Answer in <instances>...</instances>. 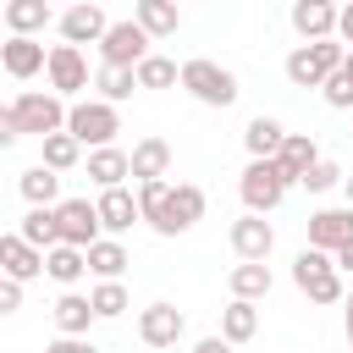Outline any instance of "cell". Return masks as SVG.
Masks as SVG:
<instances>
[{
	"mask_svg": "<svg viewBox=\"0 0 353 353\" xmlns=\"http://www.w3.org/2000/svg\"><path fill=\"white\" fill-rule=\"evenodd\" d=\"M66 132L77 143H88V149H110L116 132H121V110L105 105V99H77L72 116H66Z\"/></svg>",
	"mask_w": 353,
	"mask_h": 353,
	"instance_id": "6",
	"label": "cell"
},
{
	"mask_svg": "<svg viewBox=\"0 0 353 353\" xmlns=\"http://www.w3.org/2000/svg\"><path fill=\"white\" fill-rule=\"evenodd\" d=\"M336 17H342V6H331V0H298V6H292V33H298L303 44L336 39Z\"/></svg>",
	"mask_w": 353,
	"mask_h": 353,
	"instance_id": "15",
	"label": "cell"
},
{
	"mask_svg": "<svg viewBox=\"0 0 353 353\" xmlns=\"http://www.w3.org/2000/svg\"><path fill=\"white\" fill-rule=\"evenodd\" d=\"M17 188H22L28 210H55V204H61V176H55L50 165H28V171L17 176Z\"/></svg>",
	"mask_w": 353,
	"mask_h": 353,
	"instance_id": "25",
	"label": "cell"
},
{
	"mask_svg": "<svg viewBox=\"0 0 353 353\" xmlns=\"http://www.w3.org/2000/svg\"><path fill=\"white\" fill-rule=\"evenodd\" d=\"M83 165H88V182H94L99 193L127 188V176H132V154H127V149H116V143H110V149H88V160H83Z\"/></svg>",
	"mask_w": 353,
	"mask_h": 353,
	"instance_id": "18",
	"label": "cell"
},
{
	"mask_svg": "<svg viewBox=\"0 0 353 353\" xmlns=\"http://www.w3.org/2000/svg\"><path fill=\"white\" fill-rule=\"evenodd\" d=\"M287 176H281V165L276 160H248L243 165V176H237V193H243V204H248V215H270L281 199H287Z\"/></svg>",
	"mask_w": 353,
	"mask_h": 353,
	"instance_id": "7",
	"label": "cell"
},
{
	"mask_svg": "<svg viewBox=\"0 0 353 353\" xmlns=\"http://www.w3.org/2000/svg\"><path fill=\"white\" fill-rule=\"evenodd\" d=\"M193 353H232V342L215 331V336H199V342H193Z\"/></svg>",
	"mask_w": 353,
	"mask_h": 353,
	"instance_id": "40",
	"label": "cell"
},
{
	"mask_svg": "<svg viewBox=\"0 0 353 353\" xmlns=\"http://www.w3.org/2000/svg\"><path fill=\"white\" fill-rule=\"evenodd\" d=\"M276 165H281V176H287V182H303V176L320 165V143H314L309 132H287V143H281Z\"/></svg>",
	"mask_w": 353,
	"mask_h": 353,
	"instance_id": "20",
	"label": "cell"
},
{
	"mask_svg": "<svg viewBox=\"0 0 353 353\" xmlns=\"http://www.w3.org/2000/svg\"><path fill=\"white\" fill-rule=\"evenodd\" d=\"M17 237H22V243H33L39 254L61 248V221H55V210H28V215H22V226H17Z\"/></svg>",
	"mask_w": 353,
	"mask_h": 353,
	"instance_id": "28",
	"label": "cell"
},
{
	"mask_svg": "<svg viewBox=\"0 0 353 353\" xmlns=\"http://www.w3.org/2000/svg\"><path fill=\"white\" fill-rule=\"evenodd\" d=\"M94 88H99L105 105H121V99H132L138 72H127V66H99V72H94Z\"/></svg>",
	"mask_w": 353,
	"mask_h": 353,
	"instance_id": "33",
	"label": "cell"
},
{
	"mask_svg": "<svg viewBox=\"0 0 353 353\" xmlns=\"http://www.w3.org/2000/svg\"><path fill=\"white\" fill-rule=\"evenodd\" d=\"M61 44H105V33H110V17H105V6H94V0H77V6H66L61 11Z\"/></svg>",
	"mask_w": 353,
	"mask_h": 353,
	"instance_id": "11",
	"label": "cell"
},
{
	"mask_svg": "<svg viewBox=\"0 0 353 353\" xmlns=\"http://www.w3.org/2000/svg\"><path fill=\"white\" fill-rule=\"evenodd\" d=\"M0 66H6V77L28 83V77L50 72V50H44L39 39H6V44H0Z\"/></svg>",
	"mask_w": 353,
	"mask_h": 353,
	"instance_id": "16",
	"label": "cell"
},
{
	"mask_svg": "<svg viewBox=\"0 0 353 353\" xmlns=\"http://www.w3.org/2000/svg\"><path fill=\"white\" fill-rule=\"evenodd\" d=\"M77 160H83V143H77L72 132H55V138H44V143H39V165H50L55 176H61V171H72Z\"/></svg>",
	"mask_w": 353,
	"mask_h": 353,
	"instance_id": "32",
	"label": "cell"
},
{
	"mask_svg": "<svg viewBox=\"0 0 353 353\" xmlns=\"http://www.w3.org/2000/svg\"><path fill=\"white\" fill-rule=\"evenodd\" d=\"M331 259H336V270H342V276H353V243H347V248H336Z\"/></svg>",
	"mask_w": 353,
	"mask_h": 353,
	"instance_id": "42",
	"label": "cell"
},
{
	"mask_svg": "<svg viewBox=\"0 0 353 353\" xmlns=\"http://www.w3.org/2000/svg\"><path fill=\"white\" fill-rule=\"evenodd\" d=\"M171 83H182V66L171 55H149L138 66V88H171Z\"/></svg>",
	"mask_w": 353,
	"mask_h": 353,
	"instance_id": "35",
	"label": "cell"
},
{
	"mask_svg": "<svg viewBox=\"0 0 353 353\" xmlns=\"http://www.w3.org/2000/svg\"><path fill=\"white\" fill-rule=\"evenodd\" d=\"M44 77H50V94H61V99H66V94H83V88L94 83L77 44H50V72H44Z\"/></svg>",
	"mask_w": 353,
	"mask_h": 353,
	"instance_id": "14",
	"label": "cell"
},
{
	"mask_svg": "<svg viewBox=\"0 0 353 353\" xmlns=\"http://www.w3.org/2000/svg\"><path fill=\"white\" fill-rule=\"evenodd\" d=\"M320 99H325L331 110H353V83H347V77L336 72V77H331V83L320 88Z\"/></svg>",
	"mask_w": 353,
	"mask_h": 353,
	"instance_id": "37",
	"label": "cell"
},
{
	"mask_svg": "<svg viewBox=\"0 0 353 353\" xmlns=\"http://www.w3.org/2000/svg\"><path fill=\"white\" fill-rule=\"evenodd\" d=\"M22 309V281H0V314H17Z\"/></svg>",
	"mask_w": 353,
	"mask_h": 353,
	"instance_id": "39",
	"label": "cell"
},
{
	"mask_svg": "<svg viewBox=\"0 0 353 353\" xmlns=\"http://www.w3.org/2000/svg\"><path fill=\"white\" fill-rule=\"evenodd\" d=\"M342 309H347V342H353V292H347V303H342Z\"/></svg>",
	"mask_w": 353,
	"mask_h": 353,
	"instance_id": "43",
	"label": "cell"
},
{
	"mask_svg": "<svg viewBox=\"0 0 353 353\" xmlns=\"http://www.w3.org/2000/svg\"><path fill=\"white\" fill-rule=\"evenodd\" d=\"M154 39L127 17V22H110V33H105V44H99V66H127V72H138L154 50H149Z\"/></svg>",
	"mask_w": 353,
	"mask_h": 353,
	"instance_id": "8",
	"label": "cell"
},
{
	"mask_svg": "<svg viewBox=\"0 0 353 353\" xmlns=\"http://www.w3.org/2000/svg\"><path fill=\"white\" fill-rule=\"evenodd\" d=\"M342 77H347V83H353V50H347V61H342Z\"/></svg>",
	"mask_w": 353,
	"mask_h": 353,
	"instance_id": "44",
	"label": "cell"
},
{
	"mask_svg": "<svg viewBox=\"0 0 353 353\" xmlns=\"http://www.w3.org/2000/svg\"><path fill=\"white\" fill-rule=\"evenodd\" d=\"M254 331H259V309L243 303V298H232V303L221 309V336L237 347V342H254Z\"/></svg>",
	"mask_w": 353,
	"mask_h": 353,
	"instance_id": "31",
	"label": "cell"
},
{
	"mask_svg": "<svg viewBox=\"0 0 353 353\" xmlns=\"http://www.w3.org/2000/svg\"><path fill=\"white\" fill-rule=\"evenodd\" d=\"M44 276H50V281H61V287L72 292V287H77V281L88 276V254H83V248H66V243H61V248H50V254H44Z\"/></svg>",
	"mask_w": 353,
	"mask_h": 353,
	"instance_id": "27",
	"label": "cell"
},
{
	"mask_svg": "<svg viewBox=\"0 0 353 353\" xmlns=\"http://www.w3.org/2000/svg\"><path fill=\"white\" fill-rule=\"evenodd\" d=\"M303 232H309V248H320V254L347 248V243H353V204H325V210H314V215L303 221Z\"/></svg>",
	"mask_w": 353,
	"mask_h": 353,
	"instance_id": "10",
	"label": "cell"
},
{
	"mask_svg": "<svg viewBox=\"0 0 353 353\" xmlns=\"http://www.w3.org/2000/svg\"><path fill=\"white\" fill-rule=\"evenodd\" d=\"M66 116H72V105L61 99V94H44V88H28V94H17L11 105H0V143L11 149L17 138H55V132H66Z\"/></svg>",
	"mask_w": 353,
	"mask_h": 353,
	"instance_id": "2",
	"label": "cell"
},
{
	"mask_svg": "<svg viewBox=\"0 0 353 353\" xmlns=\"http://www.w3.org/2000/svg\"><path fill=\"white\" fill-rule=\"evenodd\" d=\"M270 265H232V298H243V303H259V298H270Z\"/></svg>",
	"mask_w": 353,
	"mask_h": 353,
	"instance_id": "30",
	"label": "cell"
},
{
	"mask_svg": "<svg viewBox=\"0 0 353 353\" xmlns=\"http://www.w3.org/2000/svg\"><path fill=\"white\" fill-rule=\"evenodd\" d=\"M171 171V143L165 138H138L132 143V176L138 182H165Z\"/></svg>",
	"mask_w": 353,
	"mask_h": 353,
	"instance_id": "24",
	"label": "cell"
},
{
	"mask_svg": "<svg viewBox=\"0 0 353 353\" xmlns=\"http://www.w3.org/2000/svg\"><path fill=\"white\" fill-rule=\"evenodd\" d=\"M336 39L353 50V0H347V6H342V17H336Z\"/></svg>",
	"mask_w": 353,
	"mask_h": 353,
	"instance_id": "41",
	"label": "cell"
},
{
	"mask_svg": "<svg viewBox=\"0 0 353 353\" xmlns=\"http://www.w3.org/2000/svg\"><path fill=\"white\" fill-rule=\"evenodd\" d=\"M342 182H347V171H342L336 160H320V165H314L298 188H309V193H331V188H342Z\"/></svg>",
	"mask_w": 353,
	"mask_h": 353,
	"instance_id": "36",
	"label": "cell"
},
{
	"mask_svg": "<svg viewBox=\"0 0 353 353\" xmlns=\"http://www.w3.org/2000/svg\"><path fill=\"white\" fill-rule=\"evenodd\" d=\"M138 336H143V347H176L188 336V314L176 303H143L138 309Z\"/></svg>",
	"mask_w": 353,
	"mask_h": 353,
	"instance_id": "12",
	"label": "cell"
},
{
	"mask_svg": "<svg viewBox=\"0 0 353 353\" xmlns=\"http://www.w3.org/2000/svg\"><path fill=\"white\" fill-rule=\"evenodd\" d=\"M281 143H287V127H281L276 116H254V121L243 127V149H248V160H276Z\"/></svg>",
	"mask_w": 353,
	"mask_h": 353,
	"instance_id": "23",
	"label": "cell"
},
{
	"mask_svg": "<svg viewBox=\"0 0 353 353\" xmlns=\"http://www.w3.org/2000/svg\"><path fill=\"white\" fill-rule=\"evenodd\" d=\"M132 22H138L149 39H171V33L182 28V11H176L171 0H138V6H132Z\"/></svg>",
	"mask_w": 353,
	"mask_h": 353,
	"instance_id": "26",
	"label": "cell"
},
{
	"mask_svg": "<svg viewBox=\"0 0 353 353\" xmlns=\"http://www.w3.org/2000/svg\"><path fill=\"white\" fill-rule=\"evenodd\" d=\"M94 204H99V226H105L110 237H121V232H132V221H143L132 188H110V193H99Z\"/></svg>",
	"mask_w": 353,
	"mask_h": 353,
	"instance_id": "19",
	"label": "cell"
},
{
	"mask_svg": "<svg viewBox=\"0 0 353 353\" xmlns=\"http://www.w3.org/2000/svg\"><path fill=\"white\" fill-rule=\"evenodd\" d=\"M342 193H347V204H353V171H347V182H342Z\"/></svg>",
	"mask_w": 353,
	"mask_h": 353,
	"instance_id": "45",
	"label": "cell"
},
{
	"mask_svg": "<svg viewBox=\"0 0 353 353\" xmlns=\"http://www.w3.org/2000/svg\"><path fill=\"white\" fill-rule=\"evenodd\" d=\"M50 22H61L44 0H6V28H11V39H33V33H44Z\"/></svg>",
	"mask_w": 353,
	"mask_h": 353,
	"instance_id": "22",
	"label": "cell"
},
{
	"mask_svg": "<svg viewBox=\"0 0 353 353\" xmlns=\"http://www.w3.org/2000/svg\"><path fill=\"white\" fill-rule=\"evenodd\" d=\"M0 270H6V281H22V287H28V281L44 276V254H39L33 243H22L17 232H6V237H0Z\"/></svg>",
	"mask_w": 353,
	"mask_h": 353,
	"instance_id": "17",
	"label": "cell"
},
{
	"mask_svg": "<svg viewBox=\"0 0 353 353\" xmlns=\"http://www.w3.org/2000/svg\"><path fill=\"white\" fill-rule=\"evenodd\" d=\"M44 353H99V347H94L88 336H55V342H50Z\"/></svg>",
	"mask_w": 353,
	"mask_h": 353,
	"instance_id": "38",
	"label": "cell"
},
{
	"mask_svg": "<svg viewBox=\"0 0 353 353\" xmlns=\"http://www.w3.org/2000/svg\"><path fill=\"white\" fill-rule=\"evenodd\" d=\"M292 287H298L309 303H347V287H342L336 259L320 254V248H309V243H303V254L292 259Z\"/></svg>",
	"mask_w": 353,
	"mask_h": 353,
	"instance_id": "4",
	"label": "cell"
},
{
	"mask_svg": "<svg viewBox=\"0 0 353 353\" xmlns=\"http://www.w3.org/2000/svg\"><path fill=\"white\" fill-rule=\"evenodd\" d=\"M55 221H61V243H66V248H83V254H88V248L105 237L94 199H61V204H55Z\"/></svg>",
	"mask_w": 353,
	"mask_h": 353,
	"instance_id": "9",
	"label": "cell"
},
{
	"mask_svg": "<svg viewBox=\"0 0 353 353\" xmlns=\"http://www.w3.org/2000/svg\"><path fill=\"white\" fill-rule=\"evenodd\" d=\"M132 259H127V248H121V237H99L94 248H88V270L99 276V281H121V270H127Z\"/></svg>",
	"mask_w": 353,
	"mask_h": 353,
	"instance_id": "29",
	"label": "cell"
},
{
	"mask_svg": "<svg viewBox=\"0 0 353 353\" xmlns=\"http://www.w3.org/2000/svg\"><path fill=\"white\" fill-rule=\"evenodd\" d=\"M88 298H94V314H99V320H121V314L132 309V298H127V287H121V281H99Z\"/></svg>",
	"mask_w": 353,
	"mask_h": 353,
	"instance_id": "34",
	"label": "cell"
},
{
	"mask_svg": "<svg viewBox=\"0 0 353 353\" xmlns=\"http://www.w3.org/2000/svg\"><path fill=\"white\" fill-rule=\"evenodd\" d=\"M347 61V44L342 39H320V44H298L287 55V83L292 88H325Z\"/></svg>",
	"mask_w": 353,
	"mask_h": 353,
	"instance_id": "3",
	"label": "cell"
},
{
	"mask_svg": "<svg viewBox=\"0 0 353 353\" xmlns=\"http://www.w3.org/2000/svg\"><path fill=\"white\" fill-rule=\"evenodd\" d=\"M138 210L160 237H182L204 221V188L199 182H138Z\"/></svg>",
	"mask_w": 353,
	"mask_h": 353,
	"instance_id": "1",
	"label": "cell"
},
{
	"mask_svg": "<svg viewBox=\"0 0 353 353\" xmlns=\"http://www.w3.org/2000/svg\"><path fill=\"white\" fill-rule=\"evenodd\" d=\"M270 248H276V226L265 221V215H237L232 221V254L243 259V265H265L270 259Z\"/></svg>",
	"mask_w": 353,
	"mask_h": 353,
	"instance_id": "13",
	"label": "cell"
},
{
	"mask_svg": "<svg viewBox=\"0 0 353 353\" xmlns=\"http://www.w3.org/2000/svg\"><path fill=\"white\" fill-rule=\"evenodd\" d=\"M50 314H55V331H61V336H88V325L99 320V314H94V298H83V292H61V298L50 303Z\"/></svg>",
	"mask_w": 353,
	"mask_h": 353,
	"instance_id": "21",
	"label": "cell"
},
{
	"mask_svg": "<svg viewBox=\"0 0 353 353\" xmlns=\"http://www.w3.org/2000/svg\"><path fill=\"white\" fill-rule=\"evenodd\" d=\"M182 88L199 99V105H210V110H226V105H237V72H226L221 61H210V55H193V61H182Z\"/></svg>",
	"mask_w": 353,
	"mask_h": 353,
	"instance_id": "5",
	"label": "cell"
}]
</instances>
